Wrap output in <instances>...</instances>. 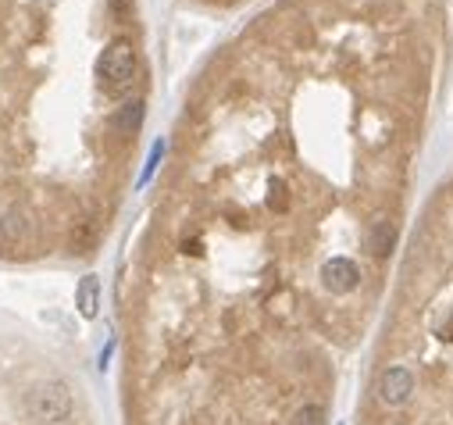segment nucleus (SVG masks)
Wrapping results in <instances>:
<instances>
[{"label":"nucleus","mask_w":453,"mask_h":425,"mask_svg":"<svg viewBox=\"0 0 453 425\" xmlns=\"http://www.w3.org/2000/svg\"><path fill=\"white\" fill-rule=\"evenodd\" d=\"M446 47L449 0H279L200 68L118 286L125 425H332Z\"/></svg>","instance_id":"nucleus-1"},{"label":"nucleus","mask_w":453,"mask_h":425,"mask_svg":"<svg viewBox=\"0 0 453 425\" xmlns=\"http://www.w3.org/2000/svg\"><path fill=\"white\" fill-rule=\"evenodd\" d=\"M146 100L139 0H0V261L97 254Z\"/></svg>","instance_id":"nucleus-2"},{"label":"nucleus","mask_w":453,"mask_h":425,"mask_svg":"<svg viewBox=\"0 0 453 425\" xmlns=\"http://www.w3.org/2000/svg\"><path fill=\"white\" fill-rule=\"evenodd\" d=\"M357 425H453V172L428 196L389 283Z\"/></svg>","instance_id":"nucleus-3"},{"label":"nucleus","mask_w":453,"mask_h":425,"mask_svg":"<svg viewBox=\"0 0 453 425\" xmlns=\"http://www.w3.org/2000/svg\"><path fill=\"white\" fill-rule=\"evenodd\" d=\"M196 4H207V8H240L247 0H196Z\"/></svg>","instance_id":"nucleus-4"}]
</instances>
